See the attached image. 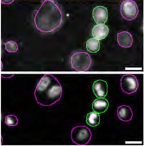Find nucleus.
<instances>
[{
	"mask_svg": "<svg viewBox=\"0 0 144 146\" xmlns=\"http://www.w3.org/2000/svg\"><path fill=\"white\" fill-rule=\"evenodd\" d=\"M117 115L120 120L124 122H129L133 118V113L129 106L122 105L118 108Z\"/></svg>",
	"mask_w": 144,
	"mask_h": 146,
	"instance_id": "obj_10",
	"label": "nucleus"
},
{
	"mask_svg": "<svg viewBox=\"0 0 144 146\" xmlns=\"http://www.w3.org/2000/svg\"><path fill=\"white\" fill-rule=\"evenodd\" d=\"M109 104L107 100L104 98H99L94 101L92 104L93 110L99 114L103 113L108 109Z\"/></svg>",
	"mask_w": 144,
	"mask_h": 146,
	"instance_id": "obj_12",
	"label": "nucleus"
},
{
	"mask_svg": "<svg viewBox=\"0 0 144 146\" xmlns=\"http://www.w3.org/2000/svg\"><path fill=\"white\" fill-rule=\"evenodd\" d=\"M117 41L119 45L123 48L130 47L133 43L131 34L127 31H122L117 34Z\"/></svg>",
	"mask_w": 144,
	"mask_h": 146,
	"instance_id": "obj_9",
	"label": "nucleus"
},
{
	"mask_svg": "<svg viewBox=\"0 0 144 146\" xmlns=\"http://www.w3.org/2000/svg\"><path fill=\"white\" fill-rule=\"evenodd\" d=\"M86 47L89 52L92 53H96L100 49V42L95 38H90L87 41Z\"/></svg>",
	"mask_w": 144,
	"mask_h": 146,
	"instance_id": "obj_13",
	"label": "nucleus"
},
{
	"mask_svg": "<svg viewBox=\"0 0 144 146\" xmlns=\"http://www.w3.org/2000/svg\"><path fill=\"white\" fill-rule=\"evenodd\" d=\"M139 87L138 79L134 75H124L121 79V87L122 91L130 95L135 93Z\"/></svg>",
	"mask_w": 144,
	"mask_h": 146,
	"instance_id": "obj_6",
	"label": "nucleus"
},
{
	"mask_svg": "<svg viewBox=\"0 0 144 146\" xmlns=\"http://www.w3.org/2000/svg\"><path fill=\"white\" fill-rule=\"evenodd\" d=\"M62 95V87L53 75L46 74L38 83L34 91L37 103L42 106H51L58 102Z\"/></svg>",
	"mask_w": 144,
	"mask_h": 146,
	"instance_id": "obj_2",
	"label": "nucleus"
},
{
	"mask_svg": "<svg viewBox=\"0 0 144 146\" xmlns=\"http://www.w3.org/2000/svg\"><path fill=\"white\" fill-rule=\"evenodd\" d=\"M93 91L94 95L98 98H103L108 92V84L103 80L95 81L93 85Z\"/></svg>",
	"mask_w": 144,
	"mask_h": 146,
	"instance_id": "obj_7",
	"label": "nucleus"
},
{
	"mask_svg": "<svg viewBox=\"0 0 144 146\" xmlns=\"http://www.w3.org/2000/svg\"><path fill=\"white\" fill-rule=\"evenodd\" d=\"M139 10L137 4L131 0H127L121 5V14L125 20L131 21L138 16Z\"/></svg>",
	"mask_w": 144,
	"mask_h": 146,
	"instance_id": "obj_5",
	"label": "nucleus"
},
{
	"mask_svg": "<svg viewBox=\"0 0 144 146\" xmlns=\"http://www.w3.org/2000/svg\"><path fill=\"white\" fill-rule=\"evenodd\" d=\"M70 63L71 68L76 71L85 72L90 68L92 58L90 56L84 52L75 53L71 56Z\"/></svg>",
	"mask_w": 144,
	"mask_h": 146,
	"instance_id": "obj_3",
	"label": "nucleus"
},
{
	"mask_svg": "<svg viewBox=\"0 0 144 146\" xmlns=\"http://www.w3.org/2000/svg\"><path fill=\"white\" fill-rule=\"evenodd\" d=\"M5 48L8 53H16L18 51V46L16 42L10 40L5 43Z\"/></svg>",
	"mask_w": 144,
	"mask_h": 146,
	"instance_id": "obj_16",
	"label": "nucleus"
},
{
	"mask_svg": "<svg viewBox=\"0 0 144 146\" xmlns=\"http://www.w3.org/2000/svg\"><path fill=\"white\" fill-rule=\"evenodd\" d=\"M93 17L98 24H104L108 19V12L106 8L99 6L93 11Z\"/></svg>",
	"mask_w": 144,
	"mask_h": 146,
	"instance_id": "obj_8",
	"label": "nucleus"
},
{
	"mask_svg": "<svg viewBox=\"0 0 144 146\" xmlns=\"http://www.w3.org/2000/svg\"><path fill=\"white\" fill-rule=\"evenodd\" d=\"M63 21L62 11L53 1L46 0L42 4L34 17L37 30L44 33L54 31L60 27Z\"/></svg>",
	"mask_w": 144,
	"mask_h": 146,
	"instance_id": "obj_1",
	"label": "nucleus"
},
{
	"mask_svg": "<svg viewBox=\"0 0 144 146\" xmlns=\"http://www.w3.org/2000/svg\"><path fill=\"white\" fill-rule=\"evenodd\" d=\"M109 33L108 27L105 24H97L92 29V35L98 40L106 38Z\"/></svg>",
	"mask_w": 144,
	"mask_h": 146,
	"instance_id": "obj_11",
	"label": "nucleus"
},
{
	"mask_svg": "<svg viewBox=\"0 0 144 146\" xmlns=\"http://www.w3.org/2000/svg\"><path fill=\"white\" fill-rule=\"evenodd\" d=\"M70 137L72 141L77 145H87L91 140L92 132L88 127L79 125L71 129Z\"/></svg>",
	"mask_w": 144,
	"mask_h": 146,
	"instance_id": "obj_4",
	"label": "nucleus"
},
{
	"mask_svg": "<svg viewBox=\"0 0 144 146\" xmlns=\"http://www.w3.org/2000/svg\"><path fill=\"white\" fill-rule=\"evenodd\" d=\"M5 123L9 127H16L18 123V119L15 115L9 114L5 117Z\"/></svg>",
	"mask_w": 144,
	"mask_h": 146,
	"instance_id": "obj_15",
	"label": "nucleus"
},
{
	"mask_svg": "<svg viewBox=\"0 0 144 146\" xmlns=\"http://www.w3.org/2000/svg\"><path fill=\"white\" fill-rule=\"evenodd\" d=\"M13 76V75H5L4 78H9L12 77Z\"/></svg>",
	"mask_w": 144,
	"mask_h": 146,
	"instance_id": "obj_17",
	"label": "nucleus"
},
{
	"mask_svg": "<svg viewBox=\"0 0 144 146\" xmlns=\"http://www.w3.org/2000/svg\"><path fill=\"white\" fill-rule=\"evenodd\" d=\"M87 123L90 127H96L100 123V116L99 113L93 111L88 113L87 115Z\"/></svg>",
	"mask_w": 144,
	"mask_h": 146,
	"instance_id": "obj_14",
	"label": "nucleus"
}]
</instances>
